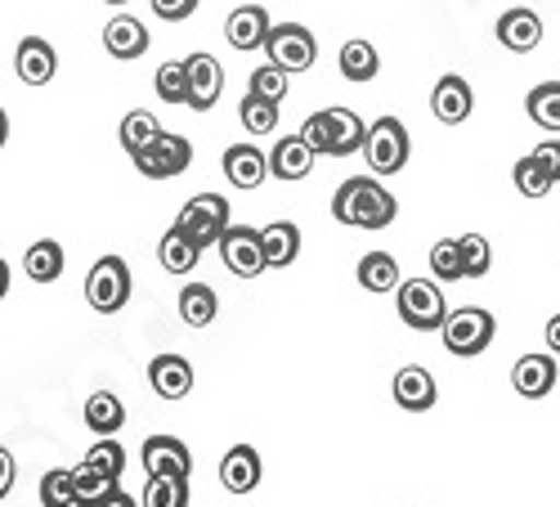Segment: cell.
Masks as SVG:
<instances>
[{
  "instance_id": "f907efd6",
  "label": "cell",
  "mask_w": 560,
  "mask_h": 507,
  "mask_svg": "<svg viewBox=\"0 0 560 507\" xmlns=\"http://www.w3.org/2000/svg\"><path fill=\"white\" fill-rule=\"evenodd\" d=\"M104 5H126V0H104Z\"/></svg>"
},
{
  "instance_id": "6da1fadb",
  "label": "cell",
  "mask_w": 560,
  "mask_h": 507,
  "mask_svg": "<svg viewBox=\"0 0 560 507\" xmlns=\"http://www.w3.org/2000/svg\"><path fill=\"white\" fill-rule=\"evenodd\" d=\"M332 216L350 229H386L399 216V203L377 175H354L332 194Z\"/></svg>"
},
{
  "instance_id": "e575fe53",
  "label": "cell",
  "mask_w": 560,
  "mask_h": 507,
  "mask_svg": "<svg viewBox=\"0 0 560 507\" xmlns=\"http://www.w3.org/2000/svg\"><path fill=\"white\" fill-rule=\"evenodd\" d=\"M153 85H158V100L162 104H189V68H184V59L162 64L158 77H153Z\"/></svg>"
},
{
  "instance_id": "7402d4cb",
  "label": "cell",
  "mask_w": 560,
  "mask_h": 507,
  "mask_svg": "<svg viewBox=\"0 0 560 507\" xmlns=\"http://www.w3.org/2000/svg\"><path fill=\"white\" fill-rule=\"evenodd\" d=\"M498 41L506 45L511 55H529L534 45L542 41V19H538L534 10H525V5L506 10V14L498 19Z\"/></svg>"
},
{
  "instance_id": "ac0fdd59",
  "label": "cell",
  "mask_w": 560,
  "mask_h": 507,
  "mask_svg": "<svg viewBox=\"0 0 560 507\" xmlns=\"http://www.w3.org/2000/svg\"><path fill=\"white\" fill-rule=\"evenodd\" d=\"M269 32H273V23H269V14L260 10V5H243V10H233L229 14V23H224V36H229V45L233 50H265V41H269Z\"/></svg>"
},
{
  "instance_id": "d6986e66",
  "label": "cell",
  "mask_w": 560,
  "mask_h": 507,
  "mask_svg": "<svg viewBox=\"0 0 560 507\" xmlns=\"http://www.w3.org/2000/svg\"><path fill=\"white\" fill-rule=\"evenodd\" d=\"M149 382H153V391L162 395V400H184L194 391V364L184 359V355H158L153 364H149Z\"/></svg>"
},
{
  "instance_id": "74e56055",
  "label": "cell",
  "mask_w": 560,
  "mask_h": 507,
  "mask_svg": "<svg viewBox=\"0 0 560 507\" xmlns=\"http://www.w3.org/2000/svg\"><path fill=\"white\" fill-rule=\"evenodd\" d=\"M238 122L252 130V135H269L278 130V104L273 100H260V95H247L238 104Z\"/></svg>"
},
{
  "instance_id": "30bf717a",
  "label": "cell",
  "mask_w": 560,
  "mask_h": 507,
  "mask_svg": "<svg viewBox=\"0 0 560 507\" xmlns=\"http://www.w3.org/2000/svg\"><path fill=\"white\" fill-rule=\"evenodd\" d=\"M130 162L139 166V175H149V180H175V175L189 171L194 145L184 140V135H166V130H162L158 140H153L144 153H135Z\"/></svg>"
},
{
  "instance_id": "d4e9b609",
  "label": "cell",
  "mask_w": 560,
  "mask_h": 507,
  "mask_svg": "<svg viewBox=\"0 0 560 507\" xmlns=\"http://www.w3.org/2000/svg\"><path fill=\"white\" fill-rule=\"evenodd\" d=\"M260 239H265V261H269V269H288V265L301 256V229H296L292 220L265 224Z\"/></svg>"
},
{
  "instance_id": "2e32d148",
  "label": "cell",
  "mask_w": 560,
  "mask_h": 507,
  "mask_svg": "<svg viewBox=\"0 0 560 507\" xmlns=\"http://www.w3.org/2000/svg\"><path fill=\"white\" fill-rule=\"evenodd\" d=\"M476 108V95H471V81H462L457 72L440 77L435 90H431V113L444 122V126H462Z\"/></svg>"
},
{
  "instance_id": "d6a6232c",
  "label": "cell",
  "mask_w": 560,
  "mask_h": 507,
  "mask_svg": "<svg viewBox=\"0 0 560 507\" xmlns=\"http://www.w3.org/2000/svg\"><path fill=\"white\" fill-rule=\"evenodd\" d=\"M162 135V126H158V117L149 113V108H135V113H126L121 117V149L135 158V153H144L153 140Z\"/></svg>"
},
{
  "instance_id": "bcb514c9",
  "label": "cell",
  "mask_w": 560,
  "mask_h": 507,
  "mask_svg": "<svg viewBox=\"0 0 560 507\" xmlns=\"http://www.w3.org/2000/svg\"><path fill=\"white\" fill-rule=\"evenodd\" d=\"M542 337H547V350H551V355H560V314H551V319H547Z\"/></svg>"
},
{
  "instance_id": "c3c4849f",
  "label": "cell",
  "mask_w": 560,
  "mask_h": 507,
  "mask_svg": "<svg viewBox=\"0 0 560 507\" xmlns=\"http://www.w3.org/2000/svg\"><path fill=\"white\" fill-rule=\"evenodd\" d=\"M5 297H10V265L0 261V301H5Z\"/></svg>"
},
{
  "instance_id": "f1b7e54d",
  "label": "cell",
  "mask_w": 560,
  "mask_h": 507,
  "mask_svg": "<svg viewBox=\"0 0 560 507\" xmlns=\"http://www.w3.org/2000/svg\"><path fill=\"white\" fill-rule=\"evenodd\" d=\"M72 494H77V507H100L117 494V476L81 463V468H72Z\"/></svg>"
},
{
  "instance_id": "52a82bcc",
  "label": "cell",
  "mask_w": 560,
  "mask_h": 507,
  "mask_svg": "<svg viewBox=\"0 0 560 507\" xmlns=\"http://www.w3.org/2000/svg\"><path fill=\"white\" fill-rule=\"evenodd\" d=\"M175 224H179L202 252H207V247H220V239L229 234V203H224L220 194H198V198L184 203V211H179Z\"/></svg>"
},
{
  "instance_id": "d590c367",
  "label": "cell",
  "mask_w": 560,
  "mask_h": 507,
  "mask_svg": "<svg viewBox=\"0 0 560 507\" xmlns=\"http://www.w3.org/2000/svg\"><path fill=\"white\" fill-rule=\"evenodd\" d=\"M457 252H462V274L466 279H485L489 265H493V247L485 234H462L457 239Z\"/></svg>"
},
{
  "instance_id": "1f68e13d",
  "label": "cell",
  "mask_w": 560,
  "mask_h": 507,
  "mask_svg": "<svg viewBox=\"0 0 560 507\" xmlns=\"http://www.w3.org/2000/svg\"><path fill=\"white\" fill-rule=\"evenodd\" d=\"M525 113L542 130H560V81H542L525 95Z\"/></svg>"
},
{
  "instance_id": "f546056e",
  "label": "cell",
  "mask_w": 560,
  "mask_h": 507,
  "mask_svg": "<svg viewBox=\"0 0 560 507\" xmlns=\"http://www.w3.org/2000/svg\"><path fill=\"white\" fill-rule=\"evenodd\" d=\"M337 64H341V77H346V81H354V85H363V81H372V77L382 72L377 45H368V41H346Z\"/></svg>"
},
{
  "instance_id": "4dcf8cb0",
  "label": "cell",
  "mask_w": 560,
  "mask_h": 507,
  "mask_svg": "<svg viewBox=\"0 0 560 507\" xmlns=\"http://www.w3.org/2000/svg\"><path fill=\"white\" fill-rule=\"evenodd\" d=\"M220 314V297L207 284H189L179 292V319L189 329H211V319Z\"/></svg>"
},
{
  "instance_id": "ba28073f",
  "label": "cell",
  "mask_w": 560,
  "mask_h": 507,
  "mask_svg": "<svg viewBox=\"0 0 560 507\" xmlns=\"http://www.w3.org/2000/svg\"><path fill=\"white\" fill-rule=\"evenodd\" d=\"M265 55H269V64H278L283 72H310L314 59H318V41L301 23H273V32L265 41Z\"/></svg>"
},
{
  "instance_id": "9c48e42d",
  "label": "cell",
  "mask_w": 560,
  "mask_h": 507,
  "mask_svg": "<svg viewBox=\"0 0 560 507\" xmlns=\"http://www.w3.org/2000/svg\"><path fill=\"white\" fill-rule=\"evenodd\" d=\"M220 261L229 265V274H238V279H260V274L269 269L260 229H252V224H229V234L220 239Z\"/></svg>"
},
{
  "instance_id": "5bb4252c",
  "label": "cell",
  "mask_w": 560,
  "mask_h": 507,
  "mask_svg": "<svg viewBox=\"0 0 560 507\" xmlns=\"http://www.w3.org/2000/svg\"><path fill=\"white\" fill-rule=\"evenodd\" d=\"M390 395L408 413H431L435 400H440V387H435V378L427 373L422 364H404L399 373H395V382H390Z\"/></svg>"
},
{
  "instance_id": "7bdbcfd3",
  "label": "cell",
  "mask_w": 560,
  "mask_h": 507,
  "mask_svg": "<svg viewBox=\"0 0 560 507\" xmlns=\"http://www.w3.org/2000/svg\"><path fill=\"white\" fill-rule=\"evenodd\" d=\"M194 10H198V0H153V14L166 23H184Z\"/></svg>"
},
{
  "instance_id": "f6af8a7d",
  "label": "cell",
  "mask_w": 560,
  "mask_h": 507,
  "mask_svg": "<svg viewBox=\"0 0 560 507\" xmlns=\"http://www.w3.org/2000/svg\"><path fill=\"white\" fill-rule=\"evenodd\" d=\"M14 476H19V468H14V453L0 445V503L10 498V489H14Z\"/></svg>"
},
{
  "instance_id": "60d3db41",
  "label": "cell",
  "mask_w": 560,
  "mask_h": 507,
  "mask_svg": "<svg viewBox=\"0 0 560 507\" xmlns=\"http://www.w3.org/2000/svg\"><path fill=\"white\" fill-rule=\"evenodd\" d=\"M40 507H77L72 472L68 468H55V472L40 476Z\"/></svg>"
},
{
  "instance_id": "44dd1931",
  "label": "cell",
  "mask_w": 560,
  "mask_h": 507,
  "mask_svg": "<svg viewBox=\"0 0 560 507\" xmlns=\"http://www.w3.org/2000/svg\"><path fill=\"white\" fill-rule=\"evenodd\" d=\"M314 149L305 145V135H283L269 153V175L273 180H305L314 171Z\"/></svg>"
},
{
  "instance_id": "f35d334b",
  "label": "cell",
  "mask_w": 560,
  "mask_h": 507,
  "mask_svg": "<svg viewBox=\"0 0 560 507\" xmlns=\"http://www.w3.org/2000/svg\"><path fill=\"white\" fill-rule=\"evenodd\" d=\"M288 77H292V72H283L278 64H265V68H256V72H252L247 95H260V100L283 104V95H288Z\"/></svg>"
},
{
  "instance_id": "7c38bea8",
  "label": "cell",
  "mask_w": 560,
  "mask_h": 507,
  "mask_svg": "<svg viewBox=\"0 0 560 507\" xmlns=\"http://www.w3.org/2000/svg\"><path fill=\"white\" fill-rule=\"evenodd\" d=\"M14 72H19L23 85H50L55 72H59L55 45L45 41V36H23L19 50H14Z\"/></svg>"
},
{
  "instance_id": "3957f363",
  "label": "cell",
  "mask_w": 560,
  "mask_h": 507,
  "mask_svg": "<svg viewBox=\"0 0 560 507\" xmlns=\"http://www.w3.org/2000/svg\"><path fill=\"white\" fill-rule=\"evenodd\" d=\"M395 310L404 319V329H412V333H440L453 314L440 284H431V279H404L395 292Z\"/></svg>"
},
{
  "instance_id": "836d02e7",
  "label": "cell",
  "mask_w": 560,
  "mask_h": 507,
  "mask_svg": "<svg viewBox=\"0 0 560 507\" xmlns=\"http://www.w3.org/2000/svg\"><path fill=\"white\" fill-rule=\"evenodd\" d=\"M144 507H189V476H149Z\"/></svg>"
},
{
  "instance_id": "83f0119b",
  "label": "cell",
  "mask_w": 560,
  "mask_h": 507,
  "mask_svg": "<svg viewBox=\"0 0 560 507\" xmlns=\"http://www.w3.org/2000/svg\"><path fill=\"white\" fill-rule=\"evenodd\" d=\"M85 427L95 436H117L126 427V404L113 391H95L85 400Z\"/></svg>"
},
{
  "instance_id": "7a4b0ae2",
  "label": "cell",
  "mask_w": 560,
  "mask_h": 507,
  "mask_svg": "<svg viewBox=\"0 0 560 507\" xmlns=\"http://www.w3.org/2000/svg\"><path fill=\"white\" fill-rule=\"evenodd\" d=\"M301 135H305V145L323 158H350V153H363L368 122L350 108H323V113L305 117Z\"/></svg>"
},
{
  "instance_id": "603a6c76",
  "label": "cell",
  "mask_w": 560,
  "mask_h": 507,
  "mask_svg": "<svg viewBox=\"0 0 560 507\" xmlns=\"http://www.w3.org/2000/svg\"><path fill=\"white\" fill-rule=\"evenodd\" d=\"M104 50H108L113 59H139V55L149 50V27L139 23V19H130V14L108 19V27H104Z\"/></svg>"
},
{
  "instance_id": "484cf974",
  "label": "cell",
  "mask_w": 560,
  "mask_h": 507,
  "mask_svg": "<svg viewBox=\"0 0 560 507\" xmlns=\"http://www.w3.org/2000/svg\"><path fill=\"white\" fill-rule=\"evenodd\" d=\"M23 269H27V279H32V284H55L59 274L68 269L63 243H59V239H40V243H32L27 256H23Z\"/></svg>"
},
{
  "instance_id": "cb8c5ba5",
  "label": "cell",
  "mask_w": 560,
  "mask_h": 507,
  "mask_svg": "<svg viewBox=\"0 0 560 507\" xmlns=\"http://www.w3.org/2000/svg\"><path fill=\"white\" fill-rule=\"evenodd\" d=\"M354 279H359V288L363 292H377V297H390V292H399V261L390 256V252H368L359 265H354Z\"/></svg>"
},
{
  "instance_id": "8d00e7d4",
  "label": "cell",
  "mask_w": 560,
  "mask_h": 507,
  "mask_svg": "<svg viewBox=\"0 0 560 507\" xmlns=\"http://www.w3.org/2000/svg\"><path fill=\"white\" fill-rule=\"evenodd\" d=\"M511 180H516V189H521L525 198H547V194H551V184H556V180L542 171V162H538L534 153H525V158L516 162Z\"/></svg>"
},
{
  "instance_id": "5b68a950",
  "label": "cell",
  "mask_w": 560,
  "mask_h": 507,
  "mask_svg": "<svg viewBox=\"0 0 560 507\" xmlns=\"http://www.w3.org/2000/svg\"><path fill=\"white\" fill-rule=\"evenodd\" d=\"M408 130L399 117H377L368 126V140H363V158L372 166V175H399L408 166Z\"/></svg>"
},
{
  "instance_id": "ab89813d",
  "label": "cell",
  "mask_w": 560,
  "mask_h": 507,
  "mask_svg": "<svg viewBox=\"0 0 560 507\" xmlns=\"http://www.w3.org/2000/svg\"><path fill=\"white\" fill-rule=\"evenodd\" d=\"M431 274L440 284H462L466 274H462V252H457V239H440L431 247Z\"/></svg>"
},
{
  "instance_id": "9a60e30c",
  "label": "cell",
  "mask_w": 560,
  "mask_h": 507,
  "mask_svg": "<svg viewBox=\"0 0 560 507\" xmlns=\"http://www.w3.org/2000/svg\"><path fill=\"white\" fill-rule=\"evenodd\" d=\"M560 382V368L551 355H521L516 368H511V387H516V395L525 400H547Z\"/></svg>"
},
{
  "instance_id": "277c9868",
  "label": "cell",
  "mask_w": 560,
  "mask_h": 507,
  "mask_svg": "<svg viewBox=\"0 0 560 507\" xmlns=\"http://www.w3.org/2000/svg\"><path fill=\"white\" fill-rule=\"evenodd\" d=\"M444 333V350L457 355V359H476L493 346V333H498V319L493 310L485 306H462L448 314V324L440 329Z\"/></svg>"
},
{
  "instance_id": "681fc988",
  "label": "cell",
  "mask_w": 560,
  "mask_h": 507,
  "mask_svg": "<svg viewBox=\"0 0 560 507\" xmlns=\"http://www.w3.org/2000/svg\"><path fill=\"white\" fill-rule=\"evenodd\" d=\"M5 140H10V117H5V108H0V149H5Z\"/></svg>"
},
{
  "instance_id": "4316f807",
  "label": "cell",
  "mask_w": 560,
  "mask_h": 507,
  "mask_svg": "<svg viewBox=\"0 0 560 507\" xmlns=\"http://www.w3.org/2000/svg\"><path fill=\"white\" fill-rule=\"evenodd\" d=\"M198 256H202V247H198L189 234H184L179 224H171L166 234H162V243H158V261H162V269H171V274H194Z\"/></svg>"
},
{
  "instance_id": "8992f818",
  "label": "cell",
  "mask_w": 560,
  "mask_h": 507,
  "mask_svg": "<svg viewBox=\"0 0 560 507\" xmlns=\"http://www.w3.org/2000/svg\"><path fill=\"white\" fill-rule=\"evenodd\" d=\"M135 292V279H130V265L121 256H104L90 265L85 274V301L90 310H100V314H117Z\"/></svg>"
},
{
  "instance_id": "ffe728a7",
  "label": "cell",
  "mask_w": 560,
  "mask_h": 507,
  "mask_svg": "<svg viewBox=\"0 0 560 507\" xmlns=\"http://www.w3.org/2000/svg\"><path fill=\"white\" fill-rule=\"evenodd\" d=\"M220 485L229 494H252L260 485V453L252 445H233L220 458Z\"/></svg>"
},
{
  "instance_id": "b9f144b4",
  "label": "cell",
  "mask_w": 560,
  "mask_h": 507,
  "mask_svg": "<svg viewBox=\"0 0 560 507\" xmlns=\"http://www.w3.org/2000/svg\"><path fill=\"white\" fill-rule=\"evenodd\" d=\"M85 463L90 468H100V472H108V476H117L121 481V472H126V449L113 440V436H100L95 445H90V453H85Z\"/></svg>"
},
{
  "instance_id": "7dc6e473",
  "label": "cell",
  "mask_w": 560,
  "mask_h": 507,
  "mask_svg": "<svg viewBox=\"0 0 560 507\" xmlns=\"http://www.w3.org/2000/svg\"><path fill=\"white\" fill-rule=\"evenodd\" d=\"M100 507H139V503H135L130 494H121V489H117V494H113L108 503H100Z\"/></svg>"
},
{
  "instance_id": "e0dca14e",
  "label": "cell",
  "mask_w": 560,
  "mask_h": 507,
  "mask_svg": "<svg viewBox=\"0 0 560 507\" xmlns=\"http://www.w3.org/2000/svg\"><path fill=\"white\" fill-rule=\"evenodd\" d=\"M224 180L233 189H260L269 180V153H260L256 145H233L224 149Z\"/></svg>"
},
{
  "instance_id": "ee69618b",
  "label": "cell",
  "mask_w": 560,
  "mask_h": 507,
  "mask_svg": "<svg viewBox=\"0 0 560 507\" xmlns=\"http://www.w3.org/2000/svg\"><path fill=\"white\" fill-rule=\"evenodd\" d=\"M534 158H538V162H542V171L560 184V140H542V145L534 149Z\"/></svg>"
},
{
  "instance_id": "8fae6325",
  "label": "cell",
  "mask_w": 560,
  "mask_h": 507,
  "mask_svg": "<svg viewBox=\"0 0 560 507\" xmlns=\"http://www.w3.org/2000/svg\"><path fill=\"white\" fill-rule=\"evenodd\" d=\"M139 463H144L149 476H189L194 453L175 436H149L144 449H139Z\"/></svg>"
},
{
  "instance_id": "4fadbf2b",
  "label": "cell",
  "mask_w": 560,
  "mask_h": 507,
  "mask_svg": "<svg viewBox=\"0 0 560 507\" xmlns=\"http://www.w3.org/2000/svg\"><path fill=\"white\" fill-rule=\"evenodd\" d=\"M184 68H189V108L194 113H211L224 95V68L220 59L211 55H189L184 59Z\"/></svg>"
}]
</instances>
